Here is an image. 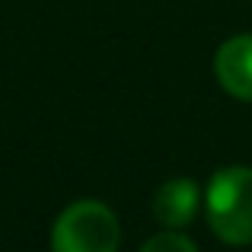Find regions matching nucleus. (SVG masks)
<instances>
[{"label": "nucleus", "instance_id": "nucleus-1", "mask_svg": "<svg viewBox=\"0 0 252 252\" xmlns=\"http://www.w3.org/2000/svg\"><path fill=\"white\" fill-rule=\"evenodd\" d=\"M208 223L230 246L252 243V169L223 166L208 185Z\"/></svg>", "mask_w": 252, "mask_h": 252}, {"label": "nucleus", "instance_id": "nucleus-2", "mask_svg": "<svg viewBox=\"0 0 252 252\" xmlns=\"http://www.w3.org/2000/svg\"><path fill=\"white\" fill-rule=\"evenodd\" d=\"M122 227L102 201H74L51 230V252H118Z\"/></svg>", "mask_w": 252, "mask_h": 252}, {"label": "nucleus", "instance_id": "nucleus-3", "mask_svg": "<svg viewBox=\"0 0 252 252\" xmlns=\"http://www.w3.org/2000/svg\"><path fill=\"white\" fill-rule=\"evenodd\" d=\"M217 80L230 96L252 102V35H236L227 38L217 51Z\"/></svg>", "mask_w": 252, "mask_h": 252}, {"label": "nucleus", "instance_id": "nucleus-4", "mask_svg": "<svg viewBox=\"0 0 252 252\" xmlns=\"http://www.w3.org/2000/svg\"><path fill=\"white\" fill-rule=\"evenodd\" d=\"M198 185L191 179H169L154 198V214L163 227L169 230H179L185 223H191L198 211Z\"/></svg>", "mask_w": 252, "mask_h": 252}, {"label": "nucleus", "instance_id": "nucleus-5", "mask_svg": "<svg viewBox=\"0 0 252 252\" xmlns=\"http://www.w3.org/2000/svg\"><path fill=\"white\" fill-rule=\"evenodd\" d=\"M141 252H198V249H195V243H191L189 236L176 233V230H166V233L150 236V240L141 246Z\"/></svg>", "mask_w": 252, "mask_h": 252}]
</instances>
